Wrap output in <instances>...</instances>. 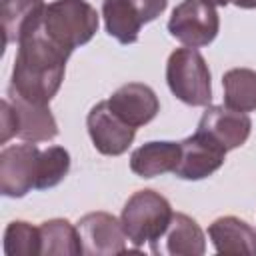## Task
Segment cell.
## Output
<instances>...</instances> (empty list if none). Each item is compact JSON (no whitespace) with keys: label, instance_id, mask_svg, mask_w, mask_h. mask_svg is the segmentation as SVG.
<instances>
[{"label":"cell","instance_id":"1","mask_svg":"<svg viewBox=\"0 0 256 256\" xmlns=\"http://www.w3.org/2000/svg\"><path fill=\"white\" fill-rule=\"evenodd\" d=\"M68 58L70 52L60 48L38 28L18 44L6 94L48 106L60 90Z\"/></svg>","mask_w":256,"mask_h":256},{"label":"cell","instance_id":"2","mask_svg":"<svg viewBox=\"0 0 256 256\" xmlns=\"http://www.w3.org/2000/svg\"><path fill=\"white\" fill-rule=\"evenodd\" d=\"M98 12L86 0H52L46 4L42 32L70 54L88 44L98 32Z\"/></svg>","mask_w":256,"mask_h":256},{"label":"cell","instance_id":"3","mask_svg":"<svg viewBox=\"0 0 256 256\" xmlns=\"http://www.w3.org/2000/svg\"><path fill=\"white\" fill-rule=\"evenodd\" d=\"M172 214L174 212L170 202L160 192L144 188L134 192L126 200L120 222L128 240L136 248H140L144 246V242H154L164 234L172 220Z\"/></svg>","mask_w":256,"mask_h":256},{"label":"cell","instance_id":"4","mask_svg":"<svg viewBox=\"0 0 256 256\" xmlns=\"http://www.w3.org/2000/svg\"><path fill=\"white\" fill-rule=\"evenodd\" d=\"M210 68L196 48H176L166 62V82L170 92L188 106H208L212 102Z\"/></svg>","mask_w":256,"mask_h":256},{"label":"cell","instance_id":"5","mask_svg":"<svg viewBox=\"0 0 256 256\" xmlns=\"http://www.w3.org/2000/svg\"><path fill=\"white\" fill-rule=\"evenodd\" d=\"M220 30L216 6L206 0H182L168 20V32L188 48H202L214 42Z\"/></svg>","mask_w":256,"mask_h":256},{"label":"cell","instance_id":"6","mask_svg":"<svg viewBox=\"0 0 256 256\" xmlns=\"http://www.w3.org/2000/svg\"><path fill=\"white\" fill-rule=\"evenodd\" d=\"M40 148L34 142L4 146L0 152V192L8 198H22L38 184Z\"/></svg>","mask_w":256,"mask_h":256},{"label":"cell","instance_id":"7","mask_svg":"<svg viewBox=\"0 0 256 256\" xmlns=\"http://www.w3.org/2000/svg\"><path fill=\"white\" fill-rule=\"evenodd\" d=\"M86 128L94 148L104 156L124 154L136 136V128L126 124L110 108L108 100H102L90 108L86 116Z\"/></svg>","mask_w":256,"mask_h":256},{"label":"cell","instance_id":"8","mask_svg":"<svg viewBox=\"0 0 256 256\" xmlns=\"http://www.w3.org/2000/svg\"><path fill=\"white\" fill-rule=\"evenodd\" d=\"M76 228L82 242V254L114 256L128 250V236L122 228V222L108 212H88L78 220Z\"/></svg>","mask_w":256,"mask_h":256},{"label":"cell","instance_id":"9","mask_svg":"<svg viewBox=\"0 0 256 256\" xmlns=\"http://www.w3.org/2000/svg\"><path fill=\"white\" fill-rule=\"evenodd\" d=\"M226 158V150L204 132H194L180 142V160L174 176L182 180H202L212 176Z\"/></svg>","mask_w":256,"mask_h":256},{"label":"cell","instance_id":"10","mask_svg":"<svg viewBox=\"0 0 256 256\" xmlns=\"http://www.w3.org/2000/svg\"><path fill=\"white\" fill-rule=\"evenodd\" d=\"M196 130L208 134L228 152L242 146L248 140L252 132V120L246 112H236L226 106L208 104L206 110L202 112V118Z\"/></svg>","mask_w":256,"mask_h":256},{"label":"cell","instance_id":"11","mask_svg":"<svg viewBox=\"0 0 256 256\" xmlns=\"http://www.w3.org/2000/svg\"><path fill=\"white\" fill-rule=\"evenodd\" d=\"M152 254H168V256H202L206 250V238L198 222L184 214L174 212L164 234L150 242Z\"/></svg>","mask_w":256,"mask_h":256},{"label":"cell","instance_id":"12","mask_svg":"<svg viewBox=\"0 0 256 256\" xmlns=\"http://www.w3.org/2000/svg\"><path fill=\"white\" fill-rule=\"evenodd\" d=\"M110 108L130 126L140 128L156 118L160 112V102L156 92L142 82H128L120 86L108 98Z\"/></svg>","mask_w":256,"mask_h":256},{"label":"cell","instance_id":"13","mask_svg":"<svg viewBox=\"0 0 256 256\" xmlns=\"http://www.w3.org/2000/svg\"><path fill=\"white\" fill-rule=\"evenodd\" d=\"M14 108L16 118V136L24 142H48L58 136V124L48 106L32 104L18 96L6 94Z\"/></svg>","mask_w":256,"mask_h":256},{"label":"cell","instance_id":"14","mask_svg":"<svg viewBox=\"0 0 256 256\" xmlns=\"http://www.w3.org/2000/svg\"><path fill=\"white\" fill-rule=\"evenodd\" d=\"M44 0H2V30L6 44H20L42 26Z\"/></svg>","mask_w":256,"mask_h":256},{"label":"cell","instance_id":"15","mask_svg":"<svg viewBox=\"0 0 256 256\" xmlns=\"http://www.w3.org/2000/svg\"><path fill=\"white\" fill-rule=\"evenodd\" d=\"M208 236L220 254L256 256V230L236 216L216 218L208 226Z\"/></svg>","mask_w":256,"mask_h":256},{"label":"cell","instance_id":"16","mask_svg":"<svg viewBox=\"0 0 256 256\" xmlns=\"http://www.w3.org/2000/svg\"><path fill=\"white\" fill-rule=\"evenodd\" d=\"M180 160V142H146L130 154V170L140 178L174 172Z\"/></svg>","mask_w":256,"mask_h":256},{"label":"cell","instance_id":"17","mask_svg":"<svg viewBox=\"0 0 256 256\" xmlns=\"http://www.w3.org/2000/svg\"><path fill=\"white\" fill-rule=\"evenodd\" d=\"M40 240L44 256H78L82 254V242L78 228L66 218H52L40 224Z\"/></svg>","mask_w":256,"mask_h":256},{"label":"cell","instance_id":"18","mask_svg":"<svg viewBox=\"0 0 256 256\" xmlns=\"http://www.w3.org/2000/svg\"><path fill=\"white\" fill-rule=\"evenodd\" d=\"M224 106L236 112L256 110V70L232 68L222 76Z\"/></svg>","mask_w":256,"mask_h":256},{"label":"cell","instance_id":"19","mask_svg":"<svg viewBox=\"0 0 256 256\" xmlns=\"http://www.w3.org/2000/svg\"><path fill=\"white\" fill-rule=\"evenodd\" d=\"M102 18L106 24V32L120 44L138 42L142 22L126 0H102Z\"/></svg>","mask_w":256,"mask_h":256},{"label":"cell","instance_id":"20","mask_svg":"<svg viewBox=\"0 0 256 256\" xmlns=\"http://www.w3.org/2000/svg\"><path fill=\"white\" fill-rule=\"evenodd\" d=\"M4 254L6 256H36L42 254L40 226H32L24 220H14L4 230Z\"/></svg>","mask_w":256,"mask_h":256},{"label":"cell","instance_id":"21","mask_svg":"<svg viewBox=\"0 0 256 256\" xmlns=\"http://www.w3.org/2000/svg\"><path fill=\"white\" fill-rule=\"evenodd\" d=\"M70 170V154L62 146H48L40 152L38 184L36 190H48L58 186Z\"/></svg>","mask_w":256,"mask_h":256},{"label":"cell","instance_id":"22","mask_svg":"<svg viewBox=\"0 0 256 256\" xmlns=\"http://www.w3.org/2000/svg\"><path fill=\"white\" fill-rule=\"evenodd\" d=\"M142 24L156 20L168 6V0H126Z\"/></svg>","mask_w":256,"mask_h":256},{"label":"cell","instance_id":"23","mask_svg":"<svg viewBox=\"0 0 256 256\" xmlns=\"http://www.w3.org/2000/svg\"><path fill=\"white\" fill-rule=\"evenodd\" d=\"M0 120H2V136H0V142L6 144L12 136H16V118H14V108L10 104L8 98H2L0 102Z\"/></svg>","mask_w":256,"mask_h":256},{"label":"cell","instance_id":"24","mask_svg":"<svg viewBox=\"0 0 256 256\" xmlns=\"http://www.w3.org/2000/svg\"><path fill=\"white\" fill-rule=\"evenodd\" d=\"M230 4H234V6H238V8H244V10L256 8V0H230Z\"/></svg>","mask_w":256,"mask_h":256},{"label":"cell","instance_id":"25","mask_svg":"<svg viewBox=\"0 0 256 256\" xmlns=\"http://www.w3.org/2000/svg\"><path fill=\"white\" fill-rule=\"evenodd\" d=\"M206 2H210L214 6H228L230 4V0H206Z\"/></svg>","mask_w":256,"mask_h":256}]
</instances>
